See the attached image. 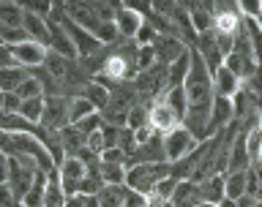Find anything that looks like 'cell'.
I'll use <instances>...</instances> for the list:
<instances>
[{"instance_id":"1","label":"cell","mask_w":262,"mask_h":207,"mask_svg":"<svg viewBox=\"0 0 262 207\" xmlns=\"http://www.w3.org/2000/svg\"><path fill=\"white\" fill-rule=\"evenodd\" d=\"M164 177H172L169 164H131L126 169V188L147 199Z\"/></svg>"},{"instance_id":"2","label":"cell","mask_w":262,"mask_h":207,"mask_svg":"<svg viewBox=\"0 0 262 207\" xmlns=\"http://www.w3.org/2000/svg\"><path fill=\"white\" fill-rule=\"evenodd\" d=\"M161 142H164V155H167V164H178V161L188 158V155L196 150V145H200L183 126H178L175 131H169V134H161Z\"/></svg>"},{"instance_id":"3","label":"cell","mask_w":262,"mask_h":207,"mask_svg":"<svg viewBox=\"0 0 262 207\" xmlns=\"http://www.w3.org/2000/svg\"><path fill=\"white\" fill-rule=\"evenodd\" d=\"M69 98L71 96H44V118L38 126L47 131H63L69 128Z\"/></svg>"},{"instance_id":"4","label":"cell","mask_w":262,"mask_h":207,"mask_svg":"<svg viewBox=\"0 0 262 207\" xmlns=\"http://www.w3.org/2000/svg\"><path fill=\"white\" fill-rule=\"evenodd\" d=\"M55 172H57V180H60L66 196H77V194H79V183H82V180H85V175H88L85 164H82L79 158H74V155H66V158L57 164Z\"/></svg>"},{"instance_id":"5","label":"cell","mask_w":262,"mask_h":207,"mask_svg":"<svg viewBox=\"0 0 262 207\" xmlns=\"http://www.w3.org/2000/svg\"><path fill=\"white\" fill-rule=\"evenodd\" d=\"M142 25H145V16H142V11H139L134 3H131V6L118 3V14H115V28H118V36H120L123 41H134Z\"/></svg>"},{"instance_id":"6","label":"cell","mask_w":262,"mask_h":207,"mask_svg":"<svg viewBox=\"0 0 262 207\" xmlns=\"http://www.w3.org/2000/svg\"><path fill=\"white\" fill-rule=\"evenodd\" d=\"M8 52H11L14 57V63L16 65H22V68H41L47 60V52L49 49L44 44H36V41H25V44H16V47H8Z\"/></svg>"},{"instance_id":"7","label":"cell","mask_w":262,"mask_h":207,"mask_svg":"<svg viewBox=\"0 0 262 207\" xmlns=\"http://www.w3.org/2000/svg\"><path fill=\"white\" fill-rule=\"evenodd\" d=\"M186 52H188V47L180 38H175V36H159V38H156V44H153L156 63L167 65V68L178 60V57H183Z\"/></svg>"},{"instance_id":"8","label":"cell","mask_w":262,"mask_h":207,"mask_svg":"<svg viewBox=\"0 0 262 207\" xmlns=\"http://www.w3.org/2000/svg\"><path fill=\"white\" fill-rule=\"evenodd\" d=\"M180 126V118L172 112V106L164 101V98H156L150 104V128L159 131V134H169Z\"/></svg>"},{"instance_id":"9","label":"cell","mask_w":262,"mask_h":207,"mask_svg":"<svg viewBox=\"0 0 262 207\" xmlns=\"http://www.w3.org/2000/svg\"><path fill=\"white\" fill-rule=\"evenodd\" d=\"M241 87H243V82L237 79L229 68H224V65L213 71V96L216 98H229V101H232Z\"/></svg>"},{"instance_id":"10","label":"cell","mask_w":262,"mask_h":207,"mask_svg":"<svg viewBox=\"0 0 262 207\" xmlns=\"http://www.w3.org/2000/svg\"><path fill=\"white\" fill-rule=\"evenodd\" d=\"M186 11H188V19H191V28H194L196 36H200V33L213 30V22H216L213 3H188Z\"/></svg>"},{"instance_id":"11","label":"cell","mask_w":262,"mask_h":207,"mask_svg":"<svg viewBox=\"0 0 262 207\" xmlns=\"http://www.w3.org/2000/svg\"><path fill=\"white\" fill-rule=\"evenodd\" d=\"M49 52H57L63 57H69V60H79L77 57V49H74L69 33H66L57 22L49 19Z\"/></svg>"},{"instance_id":"12","label":"cell","mask_w":262,"mask_h":207,"mask_svg":"<svg viewBox=\"0 0 262 207\" xmlns=\"http://www.w3.org/2000/svg\"><path fill=\"white\" fill-rule=\"evenodd\" d=\"M196 188H200V202L219 204L221 199H227V194H224V175L205 177L202 183H196Z\"/></svg>"},{"instance_id":"13","label":"cell","mask_w":262,"mask_h":207,"mask_svg":"<svg viewBox=\"0 0 262 207\" xmlns=\"http://www.w3.org/2000/svg\"><path fill=\"white\" fill-rule=\"evenodd\" d=\"M22 28L28 30L30 41H36V44H44V47L49 49V19H41V16H33V14L25 11Z\"/></svg>"},{"instance_id":"14","label":"cell","mask_w":262,"mask_h":207,"mask_svg":"<svg viewBox=\"0 0 262 207\" xmlns=\"http://www.w3.org/2000/svg\"><path fill=\"white\" fill-rule=\"evenodd\" d=\"M200 204V188L191 180H180L175 194H172V207H196Z\"/></svg>"},{"instance_id":"15","label":"cell","mask_w":262,"mask_h":207,"mask_svg":"<svg viewBox=\"0 0 262 207\" xmlns=\"http://www.w3.org/2000/svg\"><path fill=\"white\" fill-rule=\"evenodd\" d=\"M22 19H25V11L19 3H0V36L22 28Z\"/></svg>"},{"instance_id":"16","label":"cell","mask_w":262,"mask_h":207,"mask_svg":"<svg viewBox=\"0 0 262 207\" xmlns=\"http://www.w3.org/2000/svg\"><path fill=\"white\" fill-rule=\"evenodd\" d=\"M30 77L28 68L22 65H11V68H0V93H16L19 85Z\"/></svg>"},{"instance_id":"17","label":"cell","mask_w":262,"mask_h":207,"mask_svg":"<svg viewBox=\"0 0 262 207\" xmlns=\"http://www.w3.org/2000/svg\"><path fill=\"white\" fill-rule=\"evenodd\" d=\"M0 131H6V134H36V126H30L19 112H3L0 114Z\"/></svg>"},{"instance_id":"18","label":"cell","mask_w":262,"mask_h":207,"mask_svg":"<svg viewBox=\"0 0 262 207\" xmlns=\"http://www.w3.org/2000/svg\"><path fill=\"white\" fill-rule=\"evenodd\" d=\"M66 191L57 180V172H49L47 177V188H44V207H66Z\"/></svg>"},{"instance_id":"19","label":"cell","mask_w":262,"mask_h":207,"mask_svg":"<svg viewBox=\"0 0 262 207\" xmlns=\"http://www.w3.org/2000/svg\"><path fill=\"white\" fill-rule=\"evenodd\" d=\"M90 114H96V106L90 104L85 96H71L69 98V123L71 126H77V123H82L85 118H90Z\"/></svg>"},{"instance_id":"20","label":"cell","mask_w":262,"mask_h":207,"mask_svg":"<svg viewBox=\"0 0 262 207\" xmlns=\"http://www.w3.org/2000/svg\"><path fill=\"white\" fill-rule=\"evenodd\" d=\"M60 142H63V153H66V155H79L82 150H85L88 139L82 136L74 126H69V128L60 131Z\"/></svg>"},{"instance_id":"21","label":"cell","mask_w":262,"mask_h":207,"mask_svg":"<svg viewBox=\"0 0 262 207\" xmlns=\"http://www.w3.org/2000/svg\"><path fill=\"white\" fill-rule=\"evenodd\" d=\"M224 194L232 202L246 196V172H227L224 175Z\"/></svg>"},{"instance_id":"22","label":"cell","mask_w":262,"mask_h":207,"mask_svg":"<svg viewBox=\"0 0 262 207\" xmlns=\"http://www.w3.org/2000/svg\"><path fill=\"white\" fill-rule=\"evenodd\" d=\"M164 101H167L169 106H172V112L180 118V123H183V118H186V112H188V98H186V90L183 87H167L164 90Z\"/></svg>"},{"instance_id":"23","label":"cell","mask_w":262,"mask_h":207,"mask_svg":"<svg viewBox=\"0 0 262 207\" xmlns=\"http://www.w3.org/2000/svg\"><path fill=\"white\" fill-rule=\"evenodd\" d=\"M82 96H85L88 101L96 106V112L106 109V104H110V90H106L104 85H98V82H93V79H90L88 85H85V90H82Z\"/></svg>"},{"instance_id":"24","label":"cell","mask_w":262,"mask_h":207,"mask_svg":"<svg viewBox=\"0 0 262 207\" xmlns=\"http://www.w3.org/2000/svg\"><path fill=\"white\" fill-rule=\"evenodd\" d=\"M126 164H104L98 167V175L106 186H126Z\"/></svg>"},{"instance_id":"25","label":"cell","mask_w":262,"mask_h":207,"mask_svg":"<svg viewBox=\"0 0 262 207\" xmlns=\"http://www.w3.org/2000/svg\"><path fill=\"white\" fill-rule=\"evenodd\" d=\"M98 204L101 207H126V186H104L98 194Z\"/></svg>"},{"instance_id":"26","label":"cell","mask_w":262,"mask_h":207,"mask_svg":"<svg viewBox=\"0 0 262 207\" xmlns=\"http://www.w3.org/2000/svg\"><path fill=\"white\" fill-rule=\"evenodd\" d=\"M19 114L30 126H38L41 118H44V96L41 98H30V101H22L19 104Z\"/></svg>"},{"instance_id":"27","label":"cell","mask_w":262,"mask_h":207,"mask_svg":"<svg viewBox=\"0 0 262 207\" xmlns=\"http://www.w3.org/2000/svg\"><path fill=\"white\" fill-rule=\"evenodd\" d=\"M104 180H101V175H98V169H88V175H85V180L79 183V196H98L104 191Z\"/></svg>"},{"instance_id":"28","label":"cell","mask_w":262,"mask_h":207,"mask_svg":"<svg viewBox=\"0 0 262 207\" xmlns=\"http://www.w3.org/2000/svg\"><path fill=\"white\" fill-rule=\"evenodd\" d=\"M41 96H44V85H41L33 74L19 85V90H16V98H19V101H30V98H41Z\"/></svg>"},{"instance_id":"29","label":"cell","mask_w":262,"mask_h":207,"mask_svg":"<svg viewBox=\"0 0 262 207\" xmlns=\"http://www.w3.org/2000/svg\"><path fill=\"white\" fill-rule=\"evenodd\" d=\"M243 136H246V153H249L251 164H257V158L262 155V131L254 128V131H249V134H243Z\"/></svg>"},{"instance_id":"30","label":"cell","mask_w":262,"mask_h":207,"mask_svg":"<svg viewBox=\"0 0 262 207\" xmlns=\"http://www.w3.org/2000/svg\"><path fill=\"white\" fill-rule=\"evenodd\" d=\"M101 126H104V120H101V114L96 112V114H90V118H85V120H82V123H77V126H74V128H77L79 134H82V136L88 139L90 134H96V131L101 128Z\"/></svg>"},{"instance_id":"31","label":"cell","mask_w":262,"mask_h":207,"mask_svg":"<svg viewBox=\"0 0 262 207\" xmlns=\"http://www.w3.org/2000/svg\"><path fill=\"white\" fill-rule=\"evenodd\" d=\"M14 204H19V199L14 196L8 183H0V207H14Z\"/></svg>"},{"instance_id":"32","label":"cell","mask_w":262,"mask_h":207,"mask_svg":"<svg viewBox=\"0 0 262 207\" xmlns=\"http://www.w3.org/2000/svg\"><path fill=\"white\" fill-rule=\"evenodd\" d=\"M19 104L16 93H3V112H19Z\"/></svg>"},{"instance_id":"33","label":"cell","mask_w":262,"mask_h":207,"mask_svg":"<svg viewBox=\"0 0 262 207\" xmlns=\"http://www.w3.org/2000/svg\"><path fill=\"white\" fill-rule=\"evenodd\" d=\"M8 169H11V158L0 153V183H8Z\"/></svg>"},{"instance_id":"34","label":"cell","mask_w":262,"mask_h":207,"mask_svg":"<svg viewBox=\"0 0 262 207\" xmlns=\"http://www.w3.org/2000/svg\"><path fill=\"white\" fill-rule=\"evenodd\" d=\"M145 207H172V202L169 199H159V196H147Z\"/></svg>"},{"instance_id":"35","label":"cell","mask_w":262,"mask_h":207,"mask_svg":"<svg viewBox=\"0 0 262 207\" xmlns=\"http://www.w3.org/2000/svg\"><path fill=\"white\" fill-rule=\"evenodd\" d=\"M66 207H85V199H82L79 194L77 196H69V199H66Z\"/></svg>"},{"instance_id":"36","label":"cell","mask_w":262,"mask_h":207,"mask_svg":"<svg viewBox=\"0 0 262 207\" xmlns=\"http://www.w3.org/2000/svg\"><path fill=\"white\" fill-rule=\"evenodd\" d=\"M85 199V207H101L98 204V196H82Z\"/></svg>"},{"instance_id":"37","label":"cell","mask_w":262,"mask_h":207,"mask_svg":"<svg viewBox=\"0 0 262 207\" xmlns=\"http://www.w3.org/2000/svg\"><path fill=\"white\" fill-rule=\"evenodd\" d=\"M219 207H237V202H232V199H221Z\"/></svg>"},{"instance_id":"38","label":"cell","mask_w":262,"mask_h":207,"mask_svg":"<svg viewBox=\"0 0 262 207\" xmlns=\"http://www.w3.org/2000/svg\"><path fill=\"white\" fill-rule=\"evenodd\" d=\"M196 207H219V204H213V202H200Z\"/></svg>"},{"instance_id":"39","label":"cell","mask_w":262,"mask_h":207,"mask_svg":"<svg viewBox=\"0 0 262 207\" xmlns=\"http://www.w3.org/2000/svg\"><path fill=\"white\" fill-rule=\"evenodd\" d=\"M259 131H262V101H259Z\"/></svg>"},{"instance_id":"40","label":"cell","mask_w":262,"mask_h":207,"mask_svg":"<svg viewBox=\"0 0 262 207\" xmlns=\"http://www.w3.org/2000/svg\"><path fill=\"white\" fill-rule=\"evenodd\" d=\"M0 114H3V93H0Z\"/></svg>"},{"instance_id":"41","label":"cell","mask_w":262,"mask_h":207,"mask_svg":"<svg viewBox=\"0 0 262 207\" xmlns=\"http://www.w3.org/2000/svg\"><path fill=\"white\" fill-rule=\"evenodd\" d=\"M257 167H259V169H262V155H259V158H257Z\"/></svg>"},{"instance_id":"42","label":"cell","mask_w":262,"mask_h":207,"mask_svg":"<svg viewBox=\"0 0 262 207\" xmlns=\"http://www.w3.org/2000/svg\"><path fill=\"white\" fill-rule=\"evenodd\" d=\"M0 44H3V41H0Z\"/></svg>"}]
</instances>
